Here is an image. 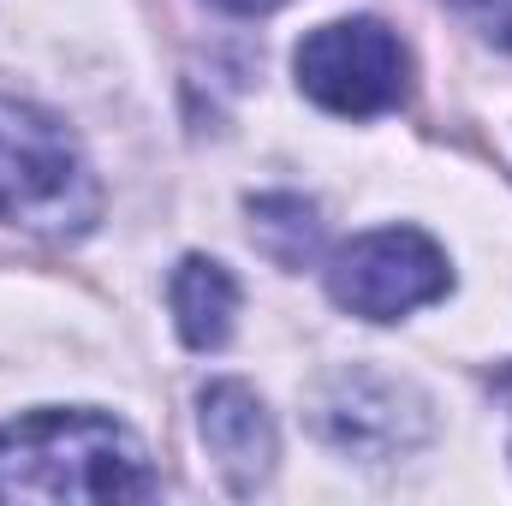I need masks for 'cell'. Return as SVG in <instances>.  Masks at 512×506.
Here are the masks:
<instances>
[{
    "instance_id": "cell-7",
    "label": "cell",
    "mask_w": 512,
    "mask_h": 506,
    "mask_svg": "<svg viewBox=\"0 0 512 506\" xmlns=\"http://www.w3.org/2000/svg\"><path fill=\"white\" fill-rule=\"evenodd\" d=\"M167 304H173V328L191 352H221L239 322V280L215 256H185L167 280Z\"/></svg>"
},
{
    "instance_id": "cell-5",
    "label": "cell",
    "mask_w": 512,
    "mask_h": 506,
    "mask_svg": "<svg viewBox=\"0 0 512 506\" xmlns=\"http://www.w3.org/2000/svg\"><path fill=\"white\" fill-rule=\"evenodd\" d=\"M310 429L334 453L382 465V459L417 453L435 435V417H429V399L411 381L387 376V370H370V364H346V370L316 381V393H310Z\"/></svg>"
},
{
    "instance_id": "cell-9",
    "label": "cell",
    "mask_w": 512,
    "mask_h": 506,
    "mask_svg": "<svg viewBox=\"0 0 512 506\" xmlns=\"http://www.w3.org/2000/svg\"><path fill=\"white\" fill-rule=\"evenodd\" d=\"M453 6H459V18H465L483 42L512 48V0H453Z\"/></svg>"
},
{
    "instance_id": "cell-1",
    "label": "cell",
    "mask_w": 512,
    "mask_h": 506,
    "mask_svg": "<svg viewBox=\"0 0 512 506\" xmlns=\"http://www.w3.org/2000/svg\"><path fill=\"white\" fill-rule=\"evenodd\" d=\"M155 489L137 429L96 405H42L0 423V501L102 506L143 501Z\"/></svg>"
},
{
    "instance_id": "cell-3",
    "label": "cell",
    "mask_w": 512,
    "mask_h": 506,
    "mask_svg": "<svg viewBox=\"0 0 512 506\" xmlns=\"http://www.w3.org/2000/svg\"><path fill=\"white\" fill-rule=\"evenodd\" d=\"M292 72H298V90L316 108L340 114V120L387 114L411 90L405 42L387 30L382 18H334V24H316L298 42Z\"/></svg>"
},
{
    "instance_id": "cell-8",
    "label": "cell",
    "mask_w": 512,
    "mask_h": 506,
    "mask_svg": "<svg viewBox=\"0 0 512 506\" xmlns=\"http://www.w3.org/2000/svg\"><path fill=\"white\" fill-rule=\"evenodd\" d=\"M251 239L268 262L304 268L310 256L322 251L316 203H304V197H251Z\"/></svg>"
},
{
    "instance_id": "cell-4",
    "label": "cell",
    "mask_w": 512,
    "mask_h": 506,
    "mask_svg": "<svg viewBox=\"0 0 512 506\" xmlns=\"http://www.w3.org/2000/svg\"><path fill=\"white\" fill-rule=\"evenodd\" d=\"M453 292V262L423 227H376L328 256V298L364 322H399Z\"/></svg>"
},
{
    "instance_id": "cell-10",
    "label": "cell",
    "mask_w": 512,
    "mask_h": 506,
    "mask_svg": "<svg viewBox=\"0 0 512 506\" xmlns=\"http://www.w3.org/2000/svg\"><path fill=\"white\" fill-rule=\"evenodd\" d=\"M215 6H227V12H239V18H262V12H280L286 0H215Z\"/></svg>"
},
{
    "instance_id": "cell-2",
    "label": "cell",
    "mask_w": 512,
    "mask_h": 506,
    "mask_svg": "<svg viewBox=\"0 0 512 506\" xmlns=\"http://www.w3.org/2000/svg\"><path fill=\"white\" fill-rule=\"evenodd\" d=\"M0 221L42 239H84L102 221V185L66 120L0 96Z\"/></svg>"
},
{
    "instance_id": "cell-6",
    "label": "cell",
    "mask_w": 512,
    "mask_h": 506,
    "mask_svg": "<svg viewBox=\"0 0 512 506\" xmlns=\"http://www.w3.org/2000/svg\"><path fill=\"white\" fill-rule=\"evenodd\" d=\"M197 429H203V447L233 495H256L268 483V471L280 459V435H274V417L251 381H209L197 393Z\"/></svg>"
}]
</instances>
